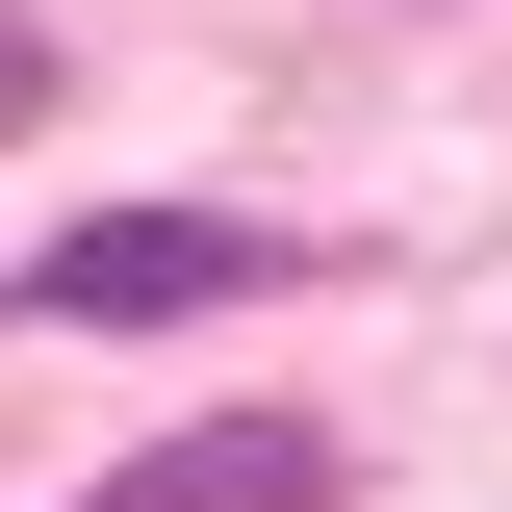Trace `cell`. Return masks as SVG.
Masks as SVG:
<instances>
[{
	"label": "cell",
	"instance_id": "6da1fadb",
	"mask_svg": "<svg viewBox=\"0 0 512 512\" xmlns=\"http://www.w3.org/2000/svg\"><path fill=\"white\" fill-rule=\"evenodd\" d=\"M231 282H282V231H231V205H103V231H77L26 308H77V333H154V308H231Z\"/></svg>",
	"mask_w": 512,
	"mask_h": 512
},
{
	"label": "cell",
	"instance_id": "7a4b0ae2",
	"mask_svg": "<svg viewBox=\"0 0 512 512\" xmlns=\"http://www.w3.org/2000/svg\"><path fill=\"white\" fill-rule=\"evenodd\" d=\"M77 512H333V436H282V410H205V436H128Z\"/></svg>",
	"mask_w": 512,
	"mask_h": 512
},
{
	"label": "cell",
	"instance_id": "3957f363",
	"mask_svg": "<svg viewBox=\"0 0 512 512\" xmlns=\"http://www.w3.org/2000/svg\"><path fill=\"white\" fill-rule=\"evenodd\" d=\"M26 103H52V52H26V0H0V128H26Z\"/></svg>",
	"mask_w": 512,
	"mask_h": 512
}]
</instances>
